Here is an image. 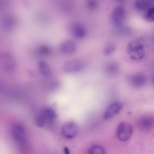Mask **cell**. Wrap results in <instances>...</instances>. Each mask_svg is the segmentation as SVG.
<instances>
[{
    "label": "cell",
    "instance_id": "obj_15",
    "mask_svg": "<svg viewBox=\"0 0 154 154\" xmlns=\"http://www.w3.org/2000/svg\"><path fill=\"white\" fill-rule=\"evenodd\" d=\"M144 17L147 21H154V7L148 8L144 14Z\"/></svg>",
    "mask_w": 154,
    "mask_h": 154
},
{
    "label": "cell",
    "instance_id": "obj_3",
    "mask_svg": "<svg viewBox=\"0 0 154 154\" xmlns=\"http://www.w3.org/2000/svg\"><path fill=\"white\" fill-rule=\"evenodd\" d=\"M0 61L2 68L5 71H11L15 66L16 61L14 58L9 52L2 53L0 55Z\"/></svg>",
    "mask_w": 154,
    "mask_h": 154
},
{
    "label": "cell",
    "instance_id": "obj_9",
    "mask_svg": "<svg viewBox=\"0 0 154 154\" xmlns=\"http://www.w3.org/2000/svg\"><path fill=\"white\" fill-rule=\"evenodd\" d=\"M12 133L15 139L18 143L23 144L26 139V135L23 128L19 125L14 126L12 129Z\"/></svg>",
    "mask_w": 154,
    "mask_h": 154
},
{
    "label": "cell",
    "instance_id": "obj_12",
    "mask_svg": "<svg viewBox=\"0 0 154 154\" xmlns=\"http://www.w3.org/2000/svg\"><path fill=\"white\" fill-rule=\"evenodd\" d=\"M119 70V66L115 62H110L106 64L105 66V70L108 75H114Z\"/></svg>",
    "mask_w": 154,
    "mask_h": 154
},
{
    "label": "cell",
    "instance_id": "obj_6",
    "mask_svg": "<svg viewBox=\"0 0 154 154\" xmlns=\"http://www.w3.org/2000/svg\"><path fill=\"white\" fill-rule=\"evenodd\" d=\"M82 63L78 60H72L65 62L63 66V71L67 73L79 72L82 69Z\"/></svg>",
    "mask_w": 154,
    "mask_h": 154
},
{
    "label": "cell",
    "instance_id": "obj_21",
    "mask_svg": "<svg viewBox=\"0 0 154 154\" xmlns=\"http://www.w3.org/2000/svg\"><path fill=\"white\" fill-rule=\"evenodd\" d=\"M64 152H65V153L66 154H68L69 153V149L66 147H65L64 148Z\"/></svg>",
    "mask_w": 154,
    "mask_h": 154
},
{
    "label": "cell",
    "instance_id": "obj_23",
    "mask_svg": "<svg viewBox=\"0 0 154 154\" xmlns=\"http://www.w3.org/2000/svg\"><path fill=\"white\" fill-rule=\"evenodd\" d=\"M117 0V1H121V0Z\"/></svg>",
    "mask_w": 154,
    "mask_h": 154
},
{
    "label": "cell",
    "instance_id": "obj_4",
    "mask_svg": "<svg viewBox=\"0 0 154 154\" xmlns=\"http://www.w3.org/2000/svg\"><path fill=\"white\" fill-rule=\"evenodd\" d=\"M125 17V9L122 5L116 7L112 11L111 16L112 23L117 26H120L122 24Z\"/></svg>",
    "mask_w": 154,
    "mask_h": 154
},
{
    "label": "cell",
    "instance_id": "obj_2",
    "mask_svg": "<svg viewBox=\"0 0 154 154\" xmlns=\"http://www.w3.org/2000/svg\"><path fill=\"white\" fill-rule=\"evenodd\" d=\"M133 131V127L130 124L126 122H122L119 124L117 127V137L121 141H126L131 137Z\"/></svg>",
    "mask_w": 154,
    "mask_h": 154
},
{
    "label": "cell",
    "instance_id": "obj_20",
    "mask_svg": "<svg viewBox=\"0 0 154 154\" xmlns=\"http://www.w3.org/2000/svg\"><path fill=\"white\" fill-rule=\"evenodd\" d=\"M60 85V83L58 81H54L51 82L49 85L50 88L52 90L58 88Z\"/></svg>",
    "mask_w": 154,
    "mask_h": 154
},
{
    "label": "cell",
    "instance_id": "obj_11",
    "mask_svg": "<svg viewBox=\"0 0 154 154\" xmlns=\"http://www.w3.org/2000/svg\"><path fill=\"white\" fill-rule=\"evenodd\" d=\"M38 66L40 72L44 76L48 77L51 73V69L49 64L43 60L39 61Z\"/></svg>",
    "mask_w": 154,
    "mask_h": 154
},
{
    "label": "cell",
    "instance_id": "obj_1",
    "mask_svg": "<svg viewBox=\"0 0 154 154\" xmlns=\"http://www.w3.org/2000/svg\"><path fill=\"white\" fill-rule=\"evenodd\" d=\"M128 53L133 60L141 59L145 55L144 45L142 38L135 39L130 42L127 48Z\"/></svg>",
    "mask_w": 154,
    "mask_h": 154
},
{
    "label": "cell",
    "instance_id": "obj_18",
    "mask_svg": "<svg viewBox=\"0 0 154 154\" xmlns=\"http://www.w3.org/2000/svg\"><path fill=\"white\" fill-rule=\"evenodd\" d=\"M39 53L43 55H47L49 54L51 51L49 47L46 45H42L40 46L38 49Z\"/></svg>",
    "mask_w": 154,
    "mask_h": 154
},
{
    "label": "cell",
    "instance_id": "obj_5",
    "mask_svg": "<svg viewBox=\"0 0 154 154\" xmlns=\"http://www.w3.org/2000/svg\"><path fill=\"white\" fill-rule=\"evenodd\" d=\"M78 127L77 125L73 122H69L65 123L62 126L61 133L65 137L71 139L74 137L77 133Z\"/></svg>",
    "mask_w": 154,
    "mask_h": 154
},
{
    "label": "cell",
    "instance_id": "obj_22",
    "mask_svg": "<svg viewBox=\"0 0 154 154\" xmlns=\"http://www.w3.org/2000/svg\"><path fill=\"white\" fill-rule=\"evenodd\" d=\"M153 85H154V78L153 79Z\"/></svg>",
    "mask_w": 154,
    "mask_h": 154
},
{
    "label": "cell",
    "instance_id": "obj_17",
    "mask_svg": "<svg viewBox=\"0 0 154 154\" xmlns=\"http://www.w3.org/2000/svg\"><path fill=\"white\" fill-rule=\"evenodd\" d=\"M86 5L88 9L93 10L97 8L98 4L97 0H87Z\"/></svg>",
    "mask_w": 154,
    "mask_h": 154
},
{
    "label": "cell",
    "instance_id": "obj_7",
    "mask_svg": "<svg viewBox=\"0 0 154 154\" xmlns=\"http://www.w3.org/2000/svg\"><path fill=\"white\" fill-rule=\"evenodd\" d=\"M123 104L119 102H115L111 104L107 109L103 115V118L108 120L118 114L123 107Z\"/></svg>",
    "mask_w": 154,
    "mask_h": 154
},
{
    "label": "cell",
    "instance_id": "obj_16",
    "mask_svg": "<svg viewBox=\"0 0 154 154\" xmlns=\"http://www.w3.org/2000/svg\"><path fill=\"white\" fill-rule=\"evenodd\" d=\"M89 154H104L105 151L103 148L98 145H94L91 147L88 150Z\"/></svg>",
    "mask_w": 154,
    "mask_h": 154
},
{
    "label": "cell",
    "instance_id": "obj_14",
    "mask_svg": "<svg viewBox=\"0 0 154 154\" xmlns=\"http://www.w3.org/2000/svg\"><path fill=\"white\" fill-rule=\"evenodd\" d=\"M115 48V45L113 43L111 42L107 43L104 47V53L106 55H109L114 51Z\"/></svg>",
    "mask_w": 154,
    "mask_h": 154
},
{
    "label": "cell",
    "instance_id": "obj_10",
    "mask_svg": "<svg viewBox=\"0 0 154 154\" xmlns=\"http://www.w3.org/2000/svg\"><path fill=\"white\" fill-rule=\"evenodd\" d=\"M71 32L75 38L81 39L85 35L86 31L85 27L79 23H75L72 26L71 29Z\"/></svg>",
    "mask_w": 154,
    "mask_h": 154
},
{
    "label": "cell",
    "instance_id": "obj_19",
    "mask_svg": "<svg viewBox=\"0 0 154 154\" xmlns=\"http://www.w3.org/2000/svg\"><path fill=\"white\" fill-rule=\"evenodd\" d=\"M140 125L144 128V127L146 129L149 128L151 126V125L152 123V119H150L149 117H146L143 119L142 120H141Z\"/></svg>",
    "mask_w": 154,
    "mask_h": 154
},
{
    "label": "cell",
    "instance_id": "obj_8",
    "mask_svg": "<svg viewBox=\"0 0 154 154\" xmlns=\"http://www.w3.org/2000/svg\"><path fill=\"white\" fill-rule=\"evenodd\" d=\"M76 48V45L75 42L70 40L64 41L59 46L60 52L65 54H72L75 51Z\"/></svg>",
    "mask_w": 154,
    "mask_h": 154
},
{
    "label": "cell",
    "instance_id": "obj_13",
    "mask_svg": "<svg viewBox=\"0 0 154 154\" xmlns=\"http://www.w3.org/2000/svg\"><path fill=\"white\" fill-rule=\"evenodd\" d=\"M149 0H136L135 2V7L138 9L144 10L149 8L150 5Z\"/></svg>",
    "mask_w": 154,
    "mask_h": 154
}]
</instances>
